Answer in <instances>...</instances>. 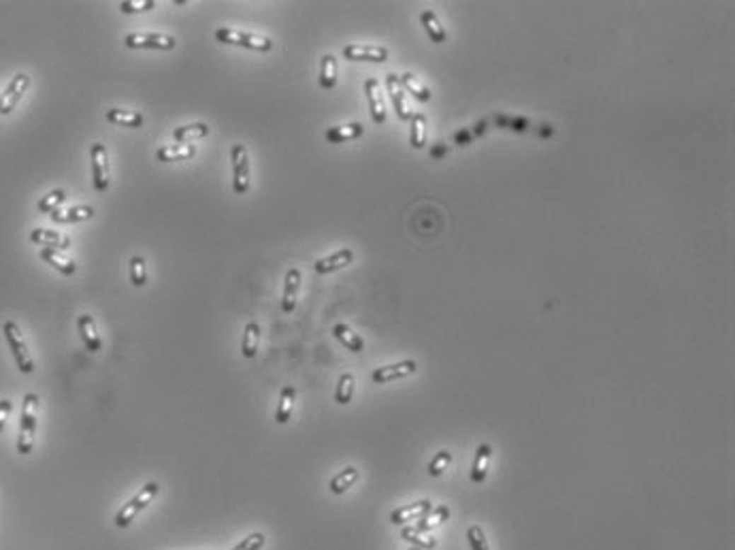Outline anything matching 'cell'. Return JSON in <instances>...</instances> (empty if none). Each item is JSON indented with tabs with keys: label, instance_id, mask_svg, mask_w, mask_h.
I'll list each match as a JSON object with an SVG mask.
<instances>
[{
	"label": "cell",
	"instance_id": "obj_1",
	"mask_svg": "<svg viewBox=\"0 0 735 550\" xmlns=\"http://www.w3.org/2000/svg\"><path fill=\"white\" fill-rule=\"evenodd\" d=\"M160 493V484L158 482H147V484H143L141 488H139V493L130 499V501H126L122 508H120V512L115 514V525L120 527V529H126V527H130V522L139 516V512H143L154 499H156V495Z\"/></svg>",
	"mask_w": 735,
	"mask_h": 550
},
{
	"label": "cell",
	"instance_id": "obj_2",
	"mask_svg": "<svg viewBox=\"0 0 735 550\" xmlns=\"http://www.w3.org/2000/svg\"><path fill=\"white\" fill-rule=\"evenodd\" d=\"M37 412H39V397L35 393H28L24 397L22 406V423H20V437H18V452L30 454L35 446V433H37Z\"/></svg>",
	"mask_w": 735,
	"mask_h": 550
},
{
	"label": "cell",
	"instance_id": "obj_3",
	"mask_svg": "<svg viewBox=\"0 0 735 550\" xmlns=\"http://www.w3.org/2000/svg\"><path fill=\"white\" fill-rule=\"evenodd\" d=\"M3 331H5V339L11 348V354L16 358V365L20 367L22 374H33L35 372V360L30 356V350L24 341V335L20 331V326L13 322V320H7L3 324Z\"/></svg>",
	"mask_w": 735,
	"mask_h": 550
},
{
	"label": "cell",
	"instance_id": "obj_4",
	"mask_svg": "<svg viewBox=\"0 0 735 550\" xmlns=\"http://www.w3.org/2000/svg\"><path fill=\"white\" fill-rule=\"evenodd\" d=\"M216 41L226 43V45H239L245 50H254V52H271V47H273L271 39L258 37L252 33H243V30H235V28H218Z\"/></svg>",
	"mask_w": 735,
	"mask_h": 550
},
{
	"label": "cell",
	"instance_id": "obj_5",
	"mask_svg": "<svg viewBox=\"0 0 735 550\" xmlns=\"http://www.w3.org/2000/svg\"><path fill=\"white\" fill-rule=\"evenodd\" d=\"M233 160V188L235 195H245L250 190V154L245 145L237 143L231 151Z\"/></svg>",
	"mask_w": 735,
	"mask_h": 550
},
{
	"label": "cell",
	"instance_id": "obj_6",
	"mask_svg": "<svg viewBox=\"0 0 735 550\" xmlns=\"http://www.w3.org/2000/svg\"><path fill=\"white\" fill-rule=\"evenodd\" d=\"M175 39L170 35H160V33H130L124 37V45L132 50H173Z\"/></svg>",
	"mask_w": 735,
	"mask_h": 550
},
{
	"label": "cell",
	"instance_id": "obj_7",
	"mask_svg": "<svg viewBox=\"0 0 735 550\" xmlns=\"http://www.w3.org/2000/svg\"><path fill=\"white\" fill-rule=\"evenodd\" d=\"M28 86H30V77L26 73H18L11 79L7 90L0 94V115H9L16 109V105L22 101V96L28 90Z\"/></svg>",
	"mask_w": 735,
	"mask_h": 550
},
{
	"label": "cell",
	"instance_id": "obj_8",
	"mask_svg": "<svg viewBox=\"0 0 735 550\" xmlns=\"http://www.w3.org/2000/svg\"><path fill=\"white\" fill-rule=\"evenodd\" d=\"M92 179H94L96 193H107V188H109V162H107V147L103 143L92 145Z\"/></svg>",
	"mask_w": 735,
	"mask_h": 550
},
{
	"label": "cell",
	"instance_id": "obj_9",
	"mask_svg": "<svg viewBox=\"0 0 735 550\" xmlns=\"http://www.w3.org/2000/svg\"><path fill=\"white\" fill-rule=\"evenodd\" d=\"M416 369H418L416 360H401V362H395V365L378 367V369L371 374V380L376 384H386V382H395V380L407 378V376L416 374Z\"/></svg>",
	"mask_w": 735,
	"mask_h": 550
},
{
	"label": "cell",
	"instance_id": "obj_10",
	"mask_svg": "<svg viewBox=\"0 0 735 550\" xmlns=\"http://www.w3.org/2000/svg\"><path fill=\"white\" fill-rule=\"evenodd\" d=\"M431 510H433V503H431L429 499H420V501H414V503H410V505H401V508L393 510V512H390V522L403 527V525H407V522H412V520H420V518H422L424 514H429Z\"/></svg>",
	"mask_w": 735,
	"mask_h": 550
},
{
	"label": "cell",
	"instance_id": "obj_11",
	"mask_svg": "<svg viewBox=\"0 0 735 550\" xmlns=\"http://www.w3.org/2000/svg\"><path fill=\"white\" fill-rule=\"evenodd\" d=\"M448 518H450V508H448V505H437V508H433L429 514H424L416 525L403 527L401 535H405V533H429L431 529L444 525Z\"/></svg>",
	"mask_w": 735,
	"mask_h": 550
},
{
	"label": "cell",
	"instance_id": "obj_12",
	"mask_svg": "<svg viewBox=\"0 0 735 550\" xmlns=\"http://www.w3.org/2000/svg\"><path fill=\"white\" fill-rule=\"evenodd\" d=\"M343 56L358 62H386L388 50L380 45H347L343 47Z\"/></svg>",
	"mask_w": 735,
	"mask_h": 550
},
{
	"label": "cell",
	"instance_id": "obj_13",
	"mask_svg": "<svg viewBox=\"0 0 735 550\" xmlns=\"http://www.w3.org/2000/svg\"><path fill=\"white\" fill-rule=\"evenodd\" d=\"M30 241L50 250H69L71 248V239L58 231H47V229H35L30 233Z\"/></svg>",
	"mask_w": 735,
	"mask_h": 550
},
{
	"label": "cell",
	"instance_id": "obj_14",
	"mask_svg": "<svg viewBox=\"0 0 735 550\" xmlns=\"http://www.w3.org/2000/svg\"><path fill=\"white\" fill-rule=\"evenodd\" d=\"M299 288H301V271L299 269H288L286 273V282H284V299H282V307L284 314H292L296 307V297H299Z\"/></svg>",
	"mask_w": 735,
	"mask_h": 550
},
{
	"label": "cell",
	"instance_id": "obj_15",
	"mask_svg": "<svg viewBox=\"0 0 735 550\" xmlns=\"http://www.w3.org/2000/svg\"><path fill=\"white\" fill-rule=\"evenodd\" d=\"M77 328H79V335L86 343V348L90 352H100L103 348V341H100V335L96 331V322L90 314H81L79 320H77Z\"/></svg>",
	"mask_w": 735,
	"mask_h": 550
},
{
	"label": "cell",
	"instance_id": "obj_16",
	"mask_svg": "<svg viewBox=\"0 0 735 550\" xmlns=\"http://www.w3.org/2000/svg\"><path fill=\"white\" fill-rule=\"evenodd\" d=\"M364 92H366V98H369V109H371L374 122L376 124H384L386 122V107H384L378 81L376 79H366L364 81Z\"/></svg>",
	"mask_w": 735,
	"mask_h": 550
},
{
	"label": "cell",
	"instance_id": "obj_17",
	"mask_svg": "<svg viewBox=\"0 0 735 550\" xmlns=\"http://www.w3.org/2000/svg\"><path fill=\"white\" fill-rule=\"evenodd\" d=\"M352 260H354V252H352L349 248H343V250H339V252L330 254L328 258L318 260V263L313 265V269H316V273L324 275V273H332V271H337V269L347 267Z\"/></svg>",
	"mask_w": 735,
	"mask_h": 550
},
{
	"label": "cell",
	"instance_id": "obj_18",
	"mask_svg": "<svg viewBox=\"0 0 735 550\" xmlns=\"http://www.w3.org/2000/svg\"><path fill=\"white\" fill-rule=\"evenodd\" d=\"M490 459H492V448H490V444H480L478 450H475L473 465H471V482H473V484H482V482L486 480Z\"/></svg>",
	"mask_w": 735,
	"mask_h": 550
},
{
	"label": "cell",
	"instance_id": "obj_19",
	"mask_svg": "<svg viewBox=\"0 0 735 550\" xmlns=\"http://www.w3.org/2000/svg\"><path fill=\"white\" fill-rule=\"evenodd\" d=\"M386 88H388V92H390V98H393V105H395V109H397V115H399L401 120H410L412 113H410L407 103H405V90H403V86H401V81H399V77H397L395 73H390V75L386 77Z\"/></svg>",
	"mask_w": 735,
	"mask_h": 550
},
{
	"label": "cell",
	"instance_id": "obj_20",
	"mask_svg": "<svg viewBox=\"0 0 735 550\" xmlns=\"http://www.w3.org/2000/svg\"><path fill=\"white\" fill-rule=\"evenodd\" d=\"M52 220L56 224H73V222H83V220H90L94 218V210L90 205H77V207H71V210H56L50 214Z\"/></svg>",
	"mask_w": 735,
	"mask_h": 550
},
{
	"label": "cell",
	"instance_id": "obj_21",
	"mask_svg": "<svg viewBox=\"0 0 735 550\" xmlns=\"http://www.w3.org/2000/svg\"><path fill=\"white\" fill-rule=\"evenodd\" d=\"M197 154V147L190 143H177V145H168V147H160L156 158L160 162H175V160H188Z\"/></svg>",
	"mask_w": 735,
	"mask_h": 550
},
{
	"label": "cell",
	"instance_id": "obj_22",
	"mask_svg": "<svg viewBox=\"0 0 735 550\" xmlns=\"http://www.w3.org/2000/svg\"><path fill=\"white\" fill-rule=\"evenodd\" d=\"M41 258L45 260V263H50L54 269H58L62 275H75V271H77V265L71 260V258H66V256H62L58 250H50V248H43L41 250Z\"/></svg>",
	"mask_w": 735,
	"mask_h": 550
},
{
	"label": "cell",
	"instance_id": "obj_23",
	"mask_svg": "<svg viewBox=\"0 0 735 550\" xmlns=\"http://www.w3.org/2000/svg\"><path fill=\"white\" fill-rule=\"evenodd\" d=\"M362 132H364L362 124L354 122V124H347V126H335V128H328V130H326V139H328V143H345V141L358 139Z\"/></svg>",
	"mask_w": 735,
	"mask_h": 550
},
{
	"label": "cell",
	"instance_id": "obj_24",
	"mask_svg": "<svg viewBox=\"0 0 735 550\" xmlns=\"http://www.w3.org/2000/svg\"><path fill=\"white\" fill-rule=\"evenodd\" d=\"M420 20H422V26H424V30H427V35H429V39L433 41V43H444L446 39H448V35H446V30H444V24L439 22V18L435 16V11H424L422 16H420Z\"/></svg>",
	"mask_w": 735,
	"mask_h": 550
},
{
	"label": "cell",
	"instance_id": "obj_25",
	"mask_svg": "<svg viewBox=\"0 0 735 550\" xmlns=\"http://www.w3.org/2000/svg\"><path fill=\"white\" fill-rule=\"evenodd\" d=\"M258 343H260V326H258V322H248L245 331H243V341H241L243 356L254 358L258 352Z\"/></svg>",
	"mask_w": 735,
	"mask_h": 550
},
{
	"label": "cell",
	"instance_id": "obj_26",
	"mask_svg": "<svg viewBox=\"0 0 735 550\" xmlns=\"http://www.w3.org/2000/svg\"><path fill=\"white\" fill-rule=\"evenodd\" d=\"M358 476H360V474H358L356 467H345V469H341V471L330 480V493H335V495L347 493V491L356 484Z\"/></svg>",
	"mask_w": 735,
	"mask_h": 550
},
{
	"label": "cell",
	"instance_id": "obj_27",
	"mask_svg": "<svg viewBox=\"0 0 735 550\" xmlns=\"http://www.w3.org/2000/svg\"><path fill=\"white\" fill-rule=\"evenodd\" d=\"M294 401H296V391L292 386H286L279 395V406H277V412H275V420L279 425H286L292 416V410H294Z\"/></svg>",
	"mask_w": 735,
	"mask_h": 550
},
{
	"label": "cell",
	"instance_id": "obj_28",
	"mask_svg": "<svg viewBox=\"0 0 735 550\" xmlns=\"http://www.w3.org/2000/svg\"><path fill=\"white\" fill-rule=\"evenodd\" d=\"M332 333H335V337L349 350V352H362L364 350V341L347 326V324H335V328H332Z\"/></svg>",
	"mask_w": 735,
	"mask_h": 550
},
{
	"label": "cell",
	"instance_id": "obj_29",
	"mask_svg": "<svg viewBox=\"0 0 735 550\" xmlns=\"http://www.w3.org/2000/svg\"><path fill=\"white\" fill-rule=\"evenodd\" d=\"M209 134V126L199 122V124H190V126H179L173 130V137L175 141L179 143H188V141H197V139H203Z\"/></svg>",
	"mask_w": 735,
	"mask_h": 550
},
{
	"label": "cell",
	"instance_id": "obj_30",
	"mask_svg": "<svg viewBox=\"0 0 735 550\" xmlns=\"http://www.w3.org/2000/svg\"><path fill=\"white\" fill-rule=\"evenodd\" d=\"M399 81H401V86H403V90H407V92H412V96L414 98H418V101H422V103H427V101H431V90L416 77V75H412V73H403L401 77H399Z\"/></svg>",
	"mask_w": 735,
	"mask_h": 550
},
{
	"label": "cell",
	"instance_id": "obj_31",
	"mask_svg": "<svg viewBox=\"0 0 735 550\" xmlns=\"http://www.w3.org/2000/svg\"><path fill=\"white\" fill-rule=\"evenodd\" d=\"M107 120L117 124V126H130V128L143 126V115L137 111H128V109H109Z\"/></svg>",
	"mask_w": 735,
	"mask_h": 550
},
{
	"label": "cell",
	"instance_id": "obj_32",
	"mask_svg": "<svg viewBox=\"0 0 735 550\" xmlns=\"http://www.w3.org/2000/svg\"><path fill=\"white\" fill-rule=\"evenodd\" d=\"M320 86L324 90H332L337 86V60L332 54H326L322 58V71H320Z\"/></svg>",
	"mask_w": 735,
	"mask_h": 550
},
{
	"label": "cell",
	"instance_id": "obj_33",
	"mask_svg": "<svg viewBox=\"0 0 735 550\" xmlns=\"http://www.w3.org/2000/svg\"><path fill=\"white\" fill-rule=\"evenodd\" d=\"M354 389H356V378L352 374H343L335 389V401L339 406H347L354 397Z\"/></svg>",
	"mask_w": 735,
	"mask_h": 550
},
{
	"label": "cell",
	"instance_id": "obj_34",
	"mask_svg": "<svg viewBox=\"0 0 735 550\" xmlns=\"http://www.w3.org/2000/svg\"><path fill=\"white\" fill-rule=\"evenodd\" d=\"M427 143V118L422 113L412 115V147L420 149Z\"/></svg>",
	"mask_w": 735,
	"mask_h": 550
},
{
	"label": "cell",
	"instance_id": "obj_35",
	"mask_svg": "<svg viewBox=\"0 0 735 550\" xmlns=\"http://www.w3.org/2000/svg\"><path fill=\"white\" fill-rule=\"evenodd\" d=\"M64 199H66V193H64L62 188L52 190L50 195H45V197L39 201V212H41V214H52V212H56V210L64 203Z\"/></svg>",
	"mask_w": 735,
	"mask_h": 550
},
{
	"label": "cell",
	"instance_id": "obj_36",
	"mask_svg": "<svg viewBox=\"0 0 735 550\" xmlns=\"http://www.w3.org/2000/svg\"><path fill=\"white\" fill-rule=\"evenodd\" d=\"M130 282L137 288L147 284V265H145V260L141 256H132L130 258Z\"/></svg>",
	"mask_w": 735,
	"mask_h": 550
},
{
	"label": "cell",
	"instance_id": "obj_37",
	"mask_svg": "<svg viewBox=\"0 0 735 550\" xmlns=\"http://www.w3.org/2000/svg\"><path fill=\"white\" fill-rule=\"evenodd\" d=\"M450 463H452V452L441 450V452H437V454L431 459V463H429V474H431L433 478H439V476L450 467Z\"/></svg>",
	"mask_w": 735,
	"mask_h": 550
},
{
	"label": "cell",
	"instance_id": "obj_38",
	"mask_svg": "<svg viewBox=\"0 0 735 550\" xmlns=\"http://www.w3.org/2000/svg\"><path fill=\"white\" fill-rule=\"evenodd\" d=\"M467 539H469V546L471 550H490L488 546V539L484 535V529L480 525H471L467 529Z\"/></svg>",
	"mask_w": 735,
	"mask_h": 550
},
{
	"label": "cell",
	"instance_id": "obj_39",
	"mask_svg": "<svg viewBox=\"0 0 735 550\" xmlns=\"http://www.w3.org/2000/svg\"><path fill=\"white\" fill-rule=\"evenodd\" d=\"M267 544V535L260 531H254L250 535H245L237 546H233V550H260Z\"/></svg>",
	"mask_w": 735,
	"mask_h": 550
},
{
	"label": "cell",
	"instance_id": "obj_40",
	"mask_svg": "<svg viewBox=\"0 0 735 550\" xmlns=\"http://www.w3.org/2000/svg\"><path fill=\"white\" fill-rule=\"evenodd\" d=\"M405 542H410L412 546H418L422 550H433L437 546V539L433 535H424V533H405L401 535Z\"/></svg>",
	"mask_w": 735,
	"mask_h": 550
},
{
	"label": "cell",
	"instance_id": "obj_41",
	"mask_svg": "<svg viewBox=\"0 0 735 550\" xmlns=\"http://www.w3.org/2000/svg\"><path fill=\"white\" fill-rule=\"evenodd\" d=\"M154 7H156L154 0H139V3H128V0H126V3L120 5L122 13H141V11L154 9Z\"/></svg>",
	"mask_w": 735,
	"mask_h": 550
},
{
	"label": "cell",
	"instance_id": "obj_42",
	"mask_svg": "<svg viewBox=\"0 0 735 550\" xmlns=\"http://www.w3.org/2000/svg\"><path fill=\"white\" fill-rule=\"evenodd\" d=\"M11 410H13V401H11V399H3V401H0V431L5 429Z\"/></svg>",
	"mask_w": 735,
	"mask_h": 550
},
{
	"label": "cell",
	"instance_id": "obj_43",
	"mask_svg": "<svg viewBox=\"0 0 735 550\" xmlns=\"http://www.w3.org/2000/svg\"><path fill=\"white\" fill-rule=\"evenodd\" d=\"M410 550H422V548H418V546H412Z\"/></svg>",
	"mask_w": 735,
	"mask_h": 550
}]
</instances>
